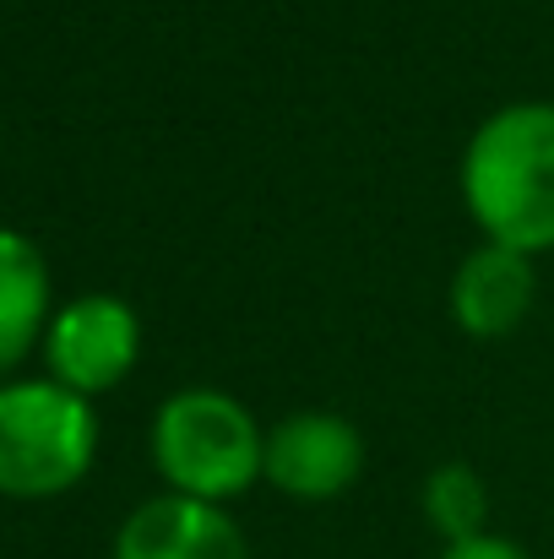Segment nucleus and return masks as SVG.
Instances as JSON below:
<instances>
[{
	"label": "nucleus",
	"mask_w": 554,
	"mask_h": 559,
	"mask_svg": "<svg viewBox=\"0 0 554 559\" xmlns=\"http://www.w3.org/2000/svg\"><path fill=\"white\" fill-rule=\"evenodd\" d=\"M462 206L479 239L522 255L554 250V98H517L490 109L457 164Z\"/></svg>",
	"instance_id": "1"
},
{
	"label": "nucleus",
	"mask_w": 554,
	"mask_h": 559,
	"mask_svg": "<svg viewBox=\"0 0 554 559\" xmlns=\"http://www.w3.org/2000/svg\"><path fill=\"white\" fill-rule=\"evenodd\" d=\"M153 467L169 495L234 506L261 484L267 424L223 385H185L153 413Z\"/></svg>",
	"instance_id": "2"
},
{
	"label": "nucleus",
	"mask_w": 554,
	"mask_h": 559,
	"mask_svg": "<svg viewBox=\"0 0 554 559\" xmlns=\"http://www.w3.org/2000/svg\"><path fill=\"white\" fill-rule=\"evenodd\" d=\"M98 413L60 380H5L0 385V495L55 500L93 473Z\"/></svg>",
	"instance_id": "3"
},
{
	"label": "nucleus",
	"mask_w": 554,
	"mask_h": 559,
	"mask_svg": "<svg viewBox=\"0 0 554 559\" xmlns=\"http://www.w3.org/2000/svg\"><path fill=\"white\" fill-rule=\"evenodd\" d=\"M44 365L49 380H60L76 396H104L115 391L142 359V321L120 294H82L49 316L44 332Z\"/></svg>",
	"instance_id": "4"
},
{
	"label": "nucleus",
	"mask_w": 554,
	"mask_h": 559,
	"mask_svg": "<svg viewBox=\"0 0 554 559\" xmlns=\"http://www.w3.org/2000/svg\"><path fill=\"white\" fill-rule=\"evenodd\" d=\"M359 473H365V435L343 413L305 407L267 429L261 484L278 489L283 500H299V506L343 500L359 484Z\"/></svg>",
	"instance_id": "5"
},
{
	"label": "nucleus",
	"mask_w": 554,
	"mask_h": 559,
	"mask_svg": "<svg viewBox=\"0 0 554 559\" xmlns=\"http://www.w3.org/2000/svg\"><path fill=\"white\" fill-rule=\"evenodd\" d=\"M539 305V266L533 255L511 250V245H495V239H479L451 283H446V310H451V326L473 343H500L511 337L517 326H528Z\"/></svg>",
	"instance_id": "6"
},
{
	"label": "nucleus",
	"mask_w": 554,
	"mask_h": 559,
	"mask_svg": "<svg viewBox=\"0 0 554 559\" xmlns=\"http://www.w3.org/2000/svg\"><path fill=\"white\" fill-rule=\"evenodd\" d=\"M115 559H250V538L228 506L164 489L120 522Z\"/></svg>",
	"instance_id": "7"
},
{
	"label": "nucleus",
	"mask_w": 554,
	"mask_h": 559,
	"mask_svg": "<svg viewBox=\"0 0 554 559\" xmlns=\"http://www.w3.org/2000/svg\"><path fill=\"white\" fill-rule=\"evenodd\" d=\"M49 261L44 250L16 234L0 228V374L16 370L49 332Z\"/></svg>",
	"instance_id": "8"
},
{
	"label": "nucleus",
	"mask_w": 554,
	"mask_h": 559,
	"mask_svg": "<svg viewBox=\"0 0 554 559\" xmlns=\"http://www.w3.org/2000/svg\"><path fill=\"white\" fill-rule=\"evenodd\" d=\"M419 511L440 533V544L479 538V533H490V484L468 462H440V467H429V478L419 489Z\"/></svg>",
	"instance_id": "9"
},
{
	"label": "nucleus",
	"mask_w": 554,
	"mask_h": 559,
	"mask_svg": "<svg viewBox=\"0 0 554 559\" xmlns=\"http://www.w3.org/2000/svg\"><path fill=\"white\" fill-rule=\"evenodd\" d=\"M435 559H533L517 538L506 533H479V538H462V544H440Z\"/></svg>",
	"instance_id": "10"
}]
</instances>
